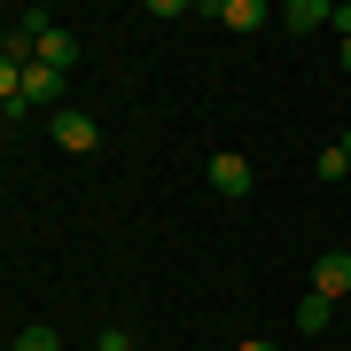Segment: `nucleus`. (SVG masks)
<instances>
[{"instance_id":"nucleus-1","label":"nucleus","mask_w":351,"mask_h":351,"mask_svg":"<svg viewBox=\"0 0 351 351\" xmlns=\"http://www.w3.org/2000/svg\"><path fill=\"white\" fill-rule=\"evenodd\" d=\"M211 188H219L226 203H242V195L258 188V172H250V156H242V149H219V156H211Z\"/></svg>"},{"instance_id":"nucleus-2","label":"nucleus","mask_w":351,"mask_h":351,"mask_svg":"<svg viewBox=\"0 0 351 351\" xmlns=\"http://www.w3.org/2000/svg\"><path fill=\"white\" fill-rule=\"evenodd\" d=\"M313 297H328V304L351 297V250H320L313 258Z\"/></svg>"},{"instance_id":"nucleus-3","label":"nucleus","mask_w":351,"mask_h":351,"mask_svg":"<svg viewBox=\"0 0 351 351\" xmlns=\"http://www.w3.org/2000/svg\"><path fill=\"white\" fill-rule=\"evenodd\" d=\"M39 63H47V71H78V32L71 24H55V16H47V24H39Z\"/></svg>"},{"instance_id":"nucleus-4","label":"nucleus","mask_w":351,"mask_h":351,"mask_svg":"<svg viewBox=\"0 0 351 351\" xmlns=\"http://www.w3.org/2000/svg\"><path fill=\"white\" fill-rule=\"evenodd\" d=\"M47 133H55V149H71V156H86L94 141H101V125H94L86 110H55V125H47Z\"/></svg>"},{"instance_id":"nucleus-5","label":"nucleus","mask_w":351,"mask_h":351,"mask_svg":"<svg viewBox=\"0 0 351 351\" xmlns=\"http://www.w3.org/2000/svg\"><path fill=\"white\" fill-rule=\"evenodd\" d=\"M16 94H24L32 110H63V71H47V63H32V71H24V86H16Z\"/></svg>"},{"instance_id":"nucleus-6","label":"nucleus","mask_w":351,"mask_h":351,"mask_svg":"<svg viewBox=\"0 0 351 351\" xmlns=\"http://www.w3.org/2000/svg\"><path fill=\"white\" fill-rule=\"evenodd\" d=\"M211 16L226 32H258V24H274V8H265V0H211Z\"/></svg>"},{"instance_id":"nucleus-7","label":"nucleus","mask_w":351,"mask_h":351,"mask_svg":"<svg viewBox=\"0 0 351 351\" xmlns=\"http://www.w3.org/2000/svg\"><path fill=\"white\" fill-rule=\"evenodd\" d=\"M281 24H289V32H320V24H336V8H328V0H289Z\"/></svg>"},{"instance_id":"nucleus-8","label":"nucleus","mask_w":351,"mask_h":351,"mask_svg":"<svg viewBox=\"0 0 351 351\" xmlns=\"http://www.w3.org/2000/svg\"><path fill=\"white\" fill-rule=\"evenodd\" d=\"M328 320H336V304H328V297H313V289H304V304H297V328H304V336H320Z\"/></svg>"},{"instance_id":"nucleus-9","label":"nucleus","mask_w":351,"mask_h":351,"mask_svg":"<svg viewBox=\"0 0 351 351\" xmlns=\"http://www.w3.org/2000/svg\"><path fill=\"white\" fill-rule=\"evenodd\" d=\"M313 172H320V180H328V188H336V180H343V172H351V156H343V149H320V156H313Z\"/></svg>"},{"instance_id":"nucleus-10","label":"nucleus","mask_w":351,"mask_h":351,"mask_svg":"<svg viewBox=\"0 0 351 351\" xmlns=\"http://www.w3.org/2000/svg\"><path fill=\"white\" fill-rule=\"evenodd\" d=\"M16 351H63V336H55V328H39V320H32L24 336H16Z\"/></svg>"},{"instance_id":"nucleus-11","label":"nucleus","mask_w":351,"mask_h":351,"mask_svg":"<svg viewBox=\"0 0 351 351\" xmlns=\"http://www.w3.org/2000/svg\"><path fill=\"white\" fill-rule=\"evenodd\" d=\"M16 86H24V71H16V63H0V110L16 101Z\"/></svg>"},{"instance_id":"nucleus-12","label":"nucleus","mask_w":351,"mask_h":351,"mask_svg":"<svg viewBox=\"0 0 351 351\" xmlns=\"http://www.w3.org/2000/svg\"><path fill=\"white\" fill-rule=\"evenodd\" d=\"M141 336H133V328H101V351H133Z\"/></svg>"},{"instance_id":"nucleus-13","label":"nucleus","mask_w":351,"mask_h":351,"mask_svg":"<svg viewBox=\"0 0 351 351\" xmlns=\"http://www.w3.org/2000/svg\"><path fill=\"white\" fill-rule=\"evenodd\" d=\"M234 351H281V343H265V336H250V343H234Z\"/></svg>"},{"instance_id":"nucleus-14","label":"nucleus","mask_w":351,"mask_h":351,"mask_svg":"<svg viewBox=\"0 0 351 351\" xmlns=\"http://www.w3.org/2000/svg\"><path fill=\"white\" fill-rule=\"evenodd\" d=\"M336 149H343V156H351V125H343V141H336Z\"/></svg>"},{"instance_id":"nucleus-15","label":"nucleus","mask_w":351,"mask_h":351,"mask_svg":"<svg viewBox=\"0 0 351 351\" xmlns=\"http://www.w3.org/2000/svg\"><path fill=\"white\" fill-rule=\"evenodd\" d=\"M0 133H8V125H0Z\"/></svg>"}]
</instances>
